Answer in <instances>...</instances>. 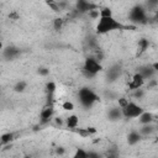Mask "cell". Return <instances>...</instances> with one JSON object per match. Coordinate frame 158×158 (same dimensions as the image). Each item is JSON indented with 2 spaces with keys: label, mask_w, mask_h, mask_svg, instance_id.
Segmentation results:
<instances>
[{
  "label": "cell",
  "mask_w": 158,
  "mask_h": 158,
  "mask_svg": "<svg viewBox=\"0 0 158 158\" xmlns=\"http://www.w3.org/2000/svg\"><path fill=\"white\" fill-rule=\"evenodd\" d=\"M15 139V133L14 132H6V133H2L1 137H0V143L1 146H6V144H10L12 141Z\"/></svg>",
  "instance_id": "15"
},
{
  "label": "cell",
  "mask_w": 158,
  "mask_h": 158,
  "mask_svg": "<svg viewBox=\"0 0 158 158\" xmlns=\"http://www.w3.org/2000/svg\"><path fill=\"white\" fill-rule=\"evenodd\" d=\"M20 53H21V51H20L17 47L7 46V47L4 49L2 56H4V58H5V59H7V60H12V59H15Z\"/></svg>",
  "instance_id": "9"
},
{
  "label": "cell",
  "mask_w": 158,
  "mask_h": 158,
  "mask_svg": "<svg viewBox=\"0 0 158 158\" xmlns=\"http://www.w3.org/2000/svg\"><path fill=\"white\" fill-rule=\"evenodd\" d=\"M64 152H65V149H64L63 147H57V148H56V153L59 154V156H63Z\"/></svg>",
  "instance_id": "32"
},
{
  "label": "cell",
  "mask_w": 158,
  "mask_h": 158,
  "mask_svg": "<svg viewBox=\"0 0 158 158\" xmlns=\"http://www.w3.org/2000/svg\"><path fill=\"white\" fill-rule=\"evenodd\" d=\"M54 121H56V123H57V125H59V126H62V125H63V120H62L60 117H56V118H54Z\"/></svg>",
  "instance_id": "35"
},
{
  "label": "cell",
  "mask_w": 158,
  "mask_h": 158,
  "mask_svg": "<svg viewBox=\"0 0 158 158\" xmlns=\"http://www.w3.org/2000/svg\"><path fill=\"white\" fill-rule=\"evenodd\" d=\"M138 72L143 75L144 79H152V78L154 77V74L157 73V72L153 69L152 65H143V67H141V68L138 69Z\"/></svg>",
  "instance_id": "11"
},
{
  "label": "cell",
  "mask_w": 158,
  "mask_h": 158,
  "mask_svg": "<svg viewBox=\"0 0 158 158\" xmlns=\"http://www.w3.org/2000/svg\"><path fill=\"white\" fill-rule=\"evenodd\" d=\"M62 109L63 110H65V111H72V110H74V104L72 102V101H64L63 104H62Z\"/></svg>",
  "instance_id": "26"
},
{
  "label": "cell",
  "mask_w": 158,
  "mask_h": 158,
  "mask_svg": "<svg viewBox=\"0 0 158 158\" xmlns=\"http://www.w3.org/2000/svg\"><path fill=\"white\" fill-rule=\"evenodd\" d=\"M149 47V41L147 38H141L138 41V54H142L143 52H146Z\"/></svg>",
  "instance_id": "16"
},
{
  "label": "cell",
  "mask_w": 158,
  "mask_h": 158,
  "mask_svg": "<svg viewBox=\"0 0 158 158\" xmlns=\"http://www.w3.org/2000/svg\"><path fill=\"white\" fill-rule=\"evenodd\" d=\"M95 9H100V7L99 5L94 4L90 0H77L75 2V10L79 14H88L89 11L95 10Z\"/></svg>",
  "instance_id": "6"
},
{
  "label": "cell",
  "mask_w": 158,
  "mask_h": 158,
  "mask_svg": "<svg viewBox=\"0 0 158 158\" xmlns=\"http://www.w3.org/2000/svg\"><path fill=\"white\" fill-rule=\"evenodd\" d=\"M153 131H154V127L152 126V123L142 125V127L139 128V132H141V135H142V136H147V135H151Z\"/></svg>",
  "instance_id": "18"
},
{
  "label": "cell",
  "mask_w": 158,
  "mask_h": 158,
  "mask_svg": "<svg viewBox=\"0 0 158 158\" xmlns=\"http://www.w3.org/2000/svg\"><path fill=\"white\" fill-rule=\"evenodd\" d=\"M120 75V67H112L111 69H109V72H107V77H109V79L110 80H115V79H117V77Z\"/></svg>",
  "instance_id": "17"
},
{
  "label": "cell",
  "mask_w": 158,
  "mask_h": 158,
  "mask_svg": "<svg viewBox=\"0 0 158 158\" xmlns=\"http://www.w3.org/2000/svg\"><path fill=\"white\" fill-rule=\"evenodd\" d=\"M127 28V26L122 25L118 20H116L114 16H106V17H99L96 23V33L98 35H105L116 30H123Z\"/></svg>",
  "instance_id": "1"
},
{
  "label": "cell",
  "mask_w": 158,
  "mask_h": 158,
  "mask_svg": "<svg viewBox=\"0 0 158 158\" xmlns=\"http://www.w3.org/2000/svg\"><path fill=\"white\" fill-rule=\"evenodd\" d=\"M88 130H89V132L93 135V133H96V130L94 128V127H88Z\"/></svg>",
  "instance_id": "36"
},
{
  "label": "cell",
  "mask_w": 158,
  "mask_h": 158,
  "mask_svg": "<svg viewBox=\"0 0 158 158\" xmlns=\"http://www.w3.org/2000/svg\"><path fill=\"white\" fill-rule=\"evenodd\" d=\"M46 4L49 6L51 10H53L54 12H58L60 11V7H59V2L56 1V0H46Z\"/></svg>",
  "instance_id": "21"
},
{
  "label": "cell",
  "mask_w": 158,
  "mask_h": 158,
  "mask_svg": "<svg viewBox=\"0 0 158 158\" xmlns=\"http://www.w3.org/2000/svg\"><path fill=\"white\" fill-rule=\"evenodd\" d=\"M107 115H109V118L112 120V121L120 120L121 117H123V115H122V109H121L120 106H118V107H112V109H110Z\"/></svg>",
  "instance_id": "12"
},
{
  "label": "cell",
  "mask_w": 158,
  "mask_h": 158,
  "mask_svg": "<svg viewBox=\"0 0 158 158\" xmlns=\"http://www.w3.org/2000/svg\"><path fill=\"white\" fill-rule=\"evenodd\" d=\"M56 89H57V85H56L54 81H48V83L46 84V90H47V93H48V98L52 99V96H53Z\"/></svg>",
  "instance_id": "19"
},
{
  "label": "cell",
  "mask_w": 158,
  "mask_h": 158,
  "mask_svg": "<svg viewBox=\"0 0 158 158\" xmlns=\"http://www.w3.org/2000/svg\"><path fill=\"white\" fill-rule=\"evenodd\" d=\"M26 88H27V83L23 81V80H20V81H17V83L14 85V90L17 91V93H22V91H25Z\"/></svg>",
  "instance_id": "20"
},
{
  "label": "cell",
  "mask_w": 158,
  "mask_h": 158,
  "mask_svg": "<svg viewBox=\"0 0 158 158\" xmlns=\"http://www.w3.org/2000/svg\"><path fill=\"white\" fill-rule=\"evenodd\" d=\"M74 157L75 158H88V152L84 151L83 148H78L75 154H74Z\"/></svg>",
  "instance_id": "25"
},
{
  "label": "cell",
  "mask_w": 158,
  "mask_h": 158,
  "mask_svg": "<svg viewBox=\"0 0 158 158\" xmlns=\"http://www.w3.org/2000/svg\"><path fill=\"white\" fill-rule=\"evenodd\" d=\"M38 74L42 75V77H46V75L49 74V69H47V68H40L38 69Z\"/></svg>",
  "instance_id": "31"
},
{
  "label": "cell",
  "mask_w": 158,
  "mask_h": 158,
  "mask_svg": "<svg viewBox=\"0 0 158 158\" xmlns=\"http://www.w3.org/2000/svg\"><path fill=\"white\" fill-rule=\"evenodd\" d=\"M153 120H154V118H153V115H152L151 112H148V111H143V112L139 115V117H138V121H139L141 125L152 123Z\"/></svg>",
  "instance_id": "14"
},
{
  "label": "cell",
  "mask_w": 158,
  "mask_h": 158,
  "mask_svg": "<svg viewBox=\"0 0 158 158\" xmlns=\"http://www.w3.org/2000/svg\"><path fill=\"white\" fill-rule=\"evenodd\" d=\"M88 15L91 17V19H99L100 17V9H95V10H91L88 12Z\"/></svg>",
  "instance_id": "28"
},
{
  "label": "cell",
  "mask_w": 158,
  "mask_h": 158,
  "mask_svg": "<svg viewBox=\"0 0 158 158\" xmlns=\"http://www.w3.org/2000/svg\"><path fill=\"white\" fill-rule=\"evenodd\" d=\"M143 95H144V91L139 88V89H136V90H133V98H136V99H142L143 98Z\"/></svg>",
  "instance_id": "29"
},
{
  "label": "cell",
  "mask_w": 158,
  "mask_h": 158,
  "mask_svg": "<svg viewBox=\"0 0 158 158\" xmlns=\"http://www.w3.org/2000/svg\"><path fill=\"white\" fill-rule=\"evenodd\" d=\"M146 5L148 6V9L156 10V7L158 6V0H146Z\"/></svg>",
  "instance_id": "27"
},
{
  "label": "cell",
  "mask_w": 158,
  "mask_h": 158,
  "mask_svg": "<svg viewBox=\"0 0 158 158\" xmlns=\"http://www.w3.org/2000/svg\"><path fill=\"white\" fill-rule=\"evenodd\" d=\"M128 19H130L131 22H133L136 25H144L149 20L148 19V15H147V10L142 5L133 6L130 10V12H128Z\"/></svg>",
  "instance_id": "2"
},
{
  "label": "cell",
  "mask_w": 158,
  "mask_h": 158,
  "mask_svg": "<svg viewBox=\"0 0 158 158\" xmlns=\"http://www.w3.org/2000/svg\"><path fill=\"white\" fill-rule=\"evenodd\" d=\"M152 20H153L154 22H158V9H156V10H154V15H153Z\"/></svg>",
  "instance_id": "34"
},
{
  "label": "cell",
  "mask_w": 158,
  "mask_h": 158,
  "mask_svg": "<svg viewBox=\"0 0 158 158\" xmlns=\"http://www.w3.org/2000/svg\"><path fill=\"white\" fill-rule=\"evenodd\" d=\"M74 131L78 133V135H80L81 137H89L91 133L89 132V130H88V127L86 128H74Z\"/></svg>",
  "instance_id": "23"
},
{
  "label": "cell",
  "mask_w": 158,
  "mask_h": 158,
  "mask_svg": "<svg viewBox=\"0 0 158 158\" xmlns=\"http://www.w3.org/2000/svg\"><path fill=\"white\" fill-rule=\"evenodd\" d=\"M53 114H54V109H53V105L52 104H47L42 111H41V115H40V121L41 123H47L51 121V118L53 117Z\"/></svg>",
  "instance_id": "7"
},
{
  "label": "cell",
  "mask_w": 158,
  "mask_h": 158,
  "mask_svg": "<svg viewBox=\"0 0 158 158\" xmlns=\"http://www.w3.org/2000/svg\"><path fill=\"white\" fill-rule=\"evenodd\" d=\"M127 104H128V99H126V98H120V99H118V106H120L121 109L125 107Z\"/></svg>",
  "instance_id": "30"
},
{
  "label": "cell",
  "mask_w": 158,
  "mask_h": 158,
  "mask_svg": "<svg viewBox=\"0 0 158 158\" xmlns=\"http://www.w3.org/2000/svg\"><path fill=\"white\" fill-rule=\"evenodd\" d=\"M106 16H112V10L110 7H101L100 9V17H106Z\"/></svg>",
  "instance_id": "22"
},
{
  "label": "cell",
  "mask_w": 158,
  "mask_h": 158,
  "mask_svg": "<svg viewBox=\"0 0 158 158\" xmlns=\"http://www.w3.org/2000/svg\"><path fill=\"white\" fill-rule=\"evenodd\" d=\"M141 139H142V135H141L139 131L133 130V131H131V132L127 135V143H128L130 146L137 144L138 142H141Z\"/></svg>",
  "instance_id": "10"
},
{
  "label": "cell",
  "mask_w": 158,
  "mask_h": 158,
  "mask_svg": "<svg viewBox=\"0 0 158 158\" xmlns=\"http://www.w3.org/2000/svg\"><path fill=\"white\" fill-rule=\"evenodd\" d=\"M152 67H153V69H154L156 72H158V62H156V63H153V64H152Z\"/></svg>",
  "instance_id": "37"
},
{
  "label": "cell",
  "mask_w": 158,
  "mask_h": 158,
  "mask_svg": "<svg viewBox=\"0 0 158 158\" xmlns=\"http://www.w3.org/2000/svg\"><path fill=\"white\" fill-rule=\"evenodd\" d=\"M65 125H67V127L70 128V130L77 128L78 125H79V117H78L77 115H70V116H68V117L65 118Z\"/></svg>",
  "instance_id": "13"
},
{
  "label": "cell",
  "mask_w": 158,
  "mask_h": 158,
  "mask_svg": "<svg viewBox=\"0 0 158 158\" xmlns=\"http://www.w3.org/2000/svg\"><path fill=\"white\" fill-rule=\"evenodd\" d=\"M143 107L136 104L135 101H128V104L122 107V115L125 118H136L139 117V115L143 112Z\"/></svg>",
  "instance_id": "5"
},
{
  "label": "cell",
  "mask_w": 158,
  "mask_h": 158,
  "mask_svg": "<svg viewBox=\"0 0 158 158\" xmlns=\"http://www.w3.org/2000/svg\"><path fill=\"white\" fill-rule=\"evenodd\" d=\"M144 78H143V75L139 73V72H137V73H135L133 74V77H132V80L128 83V88H130V90H136V89H139V88H142L143 86V84H144Z\"/></svg>",
  "instance_id": "8"
},
{
  "label": "cell",
  "mask_w": 158,
  "mask_h": 158,
  "mask_svg": "<svg viewBox=\"0 0 158 158\" xmlns=\"http://www.w3.org/2000/svg\"><path fill=\"white\" fill-rule=\"evenodd\" d=\"M63 20L60 19V17H57V19H54V21H53V27H54V30L56 31H59L60 28H62V26H63Z\"/></svg>",
  "instance_id": "24"
},
{
  "label": "cell",
  "mask_w": 158,
  "mask_h": 158,
  "mask_svg": "<svg viewBox=\"0 0 158 158\" xmlns=\"http://www.w3.org/2000/svg\"><path fill=\"white\" fill-rule=\"evenodd\" d=\"M78 99L81 106L84 107H90L93 106L96 101H99V96L95 91H93L89 88H81L78 91Z\"/></svg>",
  "instance_id": "3"
},
{
  "label": "cell",
  "mask_w": 158,
  "mask_h": 158,
  "mask_svg": "<svg viewBox=\"0 0 158 158\" xmlns=\"http://www.w3.org/2000/svg\"><path fill=\"white\" fill-rule=\"evenodd\" d=\"M102 69V65L101 63L96 59V58H93V57H88L85 60H84V64H83V73L90 78V77H95L99 72H101Z\"/></svg>",
  "instance_id": "4"
},
{
  "label": "cell",
  "mask_w": 158,
  "mask_h": 158,
  "mask_svg": "<svg viewBox=\"0 0 158 158\" xmlns=\"http://www.w3.org/2000/svg\"><path fill=\"white\" fill-rule=\"evenodd\" d=\"M88 157H89V158H98V157H99V153H95V152H88Z\"/></svg>",
  "instance_id": "33"
}]
</instances>
